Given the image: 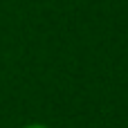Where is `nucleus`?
<instances>
[{
	"label": "nucleus",
	"instance_id": "f257e3e1",
	"mask_svg": "<svg viewBox=\"0 0 128 128\" xmlns=\"http://www.w3.org/2000/svg\"><path fill=\"white\" fill-rule=\"evenodd\" d=\"M22 128H50V126H45V124H27V126H22Z\"/></svg>",
	"mask_w": 128,
	"mask_h": 128
}]
</instances>
